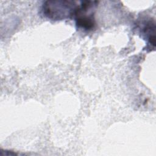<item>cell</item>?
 <instances>
[{"instance_id":"cell-1","label":"cell","mask_w":156,"mask_h":156,"mask_svg":"<svg viewBox=\"0 0 156 156\" xmlns=\"http://www.w3.org/2000/svg\"><path fill=\"white\" fill-rule=\"evenodd\" d=\"M78 7L71 1H47L43 5V12L48 18L60 20L75 15Z\"/></svg>"},{"instance_id":"cell-2","label":"cell","mask_w":156,"mask_h":156,"mask_svg":"<svg viewBox=\"0 0 156 156\" xmlns=\"http://www.w3.org/2000/svg\"><path fill=\"white\" fill-rule=\"evenodd\" d=\"M76 18V24L78 27L86 30H90L94 27V18L91 16L83 15L82 14L76 12L75 15Z\"/></svg>"}]
</instances>
